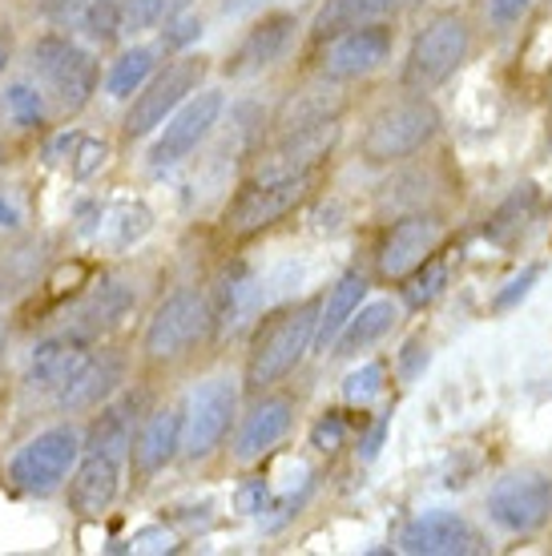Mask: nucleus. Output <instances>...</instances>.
<instances>
[{"instance_id": "603ef678", "label": "nucleus", "mask_w": 552, "mask_h": 556, "mask_svg": "<svg viewBox=\"0 0 552 556\" xmlns=\"http://www.w3.org/2000/svg\"><path fill=\"white\" fill-rule=\"evenodd\" d=\"M0 162H4V146H0Z\"/></svg>"}, {"instance_id": "2eb2a0df", "label": "nucleus", "mask_w": 552, "mask_h": 556, "mask_svg": "<svg viewBox=\"0 0 552 556\" xmlns=\"http://www.w3.org/2000/svg\"><path fill=\"white\" fill-rule=\"evenodd\" d=\"M122 468L125 459L113 452H97V447H81V459L70 476V508L85 520L110 513V504L117 501L122 488Z\"/></svg>"}, {"instance_id": "f3484780", "label": "nucleus", "mask_w": 552, "mask_h": 556, "mask_svg": "<svg viewBox=\"0 0 552 556\" xmlns=\"http://www.w3.org/2000/svg\"><path fill=\"white\" fill-rule=\"evenodd\" d=\"M181 435H186V407H158L141 419L138 435H134V472L141 480H153L166 472L181 452Z\"/></svg>"}, {"instance_id": "473e14b6", "label": "nucleus", "mask_w": 552, "mask_h": 556, "mask_svg": "<svg viewBox=\"0 0 552 556\" xmlns=\"http://www.w3.org/2000/svg\"><path fill=\"white\" fill-rule=\"evenodd\" d=\"M193 0H129L125 4V28L129 33H146V28H162L178 21Z\"/></svg>"}, {"instance_id": "ddd939ff", "label": "nucleus", "mask_w": 552, "mask_h": 556, "mask_svg": "<svg viewBox=\"0 0 552 556\" xmlns=\"http://www.w3.org/2000/svg\"><path fill=\"white\" fill-rule=\"evenodd\" d=\"M440 238H443V223L431 218V214H403V218H396V223L387 226L379 251H375L379 278L403 282L415 266H424L431 254L440 251Z\"/></svg>"}, {"instance_id": "f257e3e1", "label": "nucleus", "mask_w": 552, "mask_h": 556, "mask_svg": "<svg viewBox=\"0 0 552 556\" xmlns=\"http://www.w3.org/2000/svg\"><path fill=\"white\" fill-rule=\"evenodd\" d=\"M318 311H323V299H306V303L283 306L259 327L247 355V391L263 395L306 359V351L315 348Z\"/></svg>"}, {"instance_id": "cd10ccee", "label": "nucleus", "mask_w": 552, "mask_h": 556, "mask_svg": "<svg viewBox=\"0 0 552 556\" xmlns=\"http://www.w3.org/2000/svg\"><path fill=\"white\" fill-rule=\"evenodd\" d=\"M153 73H158V49L134 45V49H125L110 65V73H105V93L113 101H129L134 93H141V85L150 81Z\"/></svg>"}, {"instance_id": "72a5a7b5", "label": "nucleus", "mask_w": 552, "mask_h": 556, "mask_svg": "<svg viewBox=\"0 0 552 556\" xmlns=\"http://www.w3.org/2000/svg\"><path fill=\"white\" fill-rule=\"evenodd\" d=\"M4 110H9V117H13L16 126H41L45 122V93L37 89V85L28 81H16L4 89Z\"/></svg>"}, {"instance_id": "423d86ee", "label": "nucleus", "mask_w": 552, "mask_h": 556, "mask_svg": "<svg viewBox=\"0 0 552 556\" xmlns=\"http://www.w3.org/2000/svg\"><path fill=\"white\" fill-rule=\"evenodd\" d=\"M206 56H178L166 70H158L150 81L141 85V93L129 98L125 110V138H146L153 129H162L186 101L206 81Z\"/></svg>"}, {"instance_id": "49530a36", "label": "nucleus", "mask_w": 552, "mask_h": 556, "mask_svg": "<svg viewBox=\"0 0 552 556\" xmlns=\"http://www.w3.org/2000/svg\"><path fill=\"white\" fill-rule=\"evenodd\" d=\"M21 226V210L13 206V198L0 190V230H16Z\"/></svg>"}, {"instance_id": "3c124183", "label": "nucleus", "mask_w": 552, "mask_h": 556, "mask_svg": "<svg viewBox=\"0 0 552 556\" xmlns=\"http://www.w3.org/2000/svg\"><path fill=\"white\" fill-rule=\"evenodd\" d=\"M4 343H9V331H4V323H0V355H4Z\"/></svg>"}, {"instance_id": "7c9ffc66", "label": "nucleus", "mask_w": 552, "mask_h": 556, "mask_svg": "<svg viewBox=\"0 0 552 556\" xmlns=\"http://www.w3.org/2000/svg\"><path fill=\"white\" fill-rule=\"evenodd\" d=\"M443 287H448V263H443L440 254H431L428 263L415 266L412 275L403 278V303L419 311V306L436 303L443 294Z\"/></svg>"}, {"instance_id": "9d476101", "label": "nucleus", "mask_w": 552, "mask_h": 556, "mask_svg": "<svg viewBox=\"0 0 552 556\" xmlns=\"http://www.w3.org/2000/svg\"><path fill=\"white\" fill-rule=\"evenodd\" d=\"M238 419V383L230 376H210L186 400V435L181 452L190 459H206L222 447Z\"/></svg>"}, {"instance_id": "79ce46f5", "label": "nucleus", "mask_w": 552, "mask_h": 556, "mask_svg": "<svg viewBox=\"0 0 552 556\" xmlns=\"http://www.w3.org/2000/svg\"><path fill=\"white\" fill-rule=\"evenodd\" d=\"M125 548H134V553H170V548H178V541L166 529H141L125 541Z\"/></svg>"}, {"instance_id": "ea45409f", "label": "nucleus", "mask_w": 552, "mask_h": 556, "mask_svg": "<svg viewBox=\"0 0 552 556\" xmlns=\"http://www.w3.org/2000/svg\"><path fill=\"white\" fill-rule=\"evenodd\" d=\"M343 440H347V424L339 412H327V416L311 428V444H315L318 452H335V447H343Z\"/></svg>"}, {"instance_id": "2f4dec72", "label": "nucleus", "mask_w": 552, "mask_h": 556, "mask_svg": "<svg viewBox=\"0 0 552 556\" xmlns=\"http://www.w3.org/2000/svg\"><path fill=\"white\" fill-rule=\"evenodd\" d=\"M89 37L93 45H113L122 37L125 28V9L122 0H89V9H85L81 25H77Z\"/></svg>"}, {"instance_id": "bb28decb", "label": "nucleus", "mask_w": 552, "mask_h": 556, "mask_svg": "<svg viewBox=\"0 0 552 556\" xmlns=\"http://www.w3.org/2000/svg\"><path fill=\"white\" fill-rule=\"evenodd\" d=\"M134 400H122V404L101 407V416L89 424L85 431V447H97V452H113V456H129L134 452Z\"/></svg>"}, {"instance_id": "1a4fd4ad", "label": "nucleus", "mask_w": 552, "mask_h": 556, "mask_svg": "<svg viewBox=\"0 0 552 556\" xmlns=\"http://www.w3.org/2000/svg\"><path fill=\"white\" fill-rule=\"evenodd\" d=\"M488 520L509 536L540 532L552 520V476L544 472H509L488 488Z\"/></svg>"}, {"instance_id": "f03ea898", "label": "nucleus", "mask_w": 552, "mask_h": 556, "mask_svg": "<svg viewBox=\"0 0 552 556\" xmlns=\"http://www.w3.org/2000/svg\"><path fill=\"white\" fill-rule=\"evenodd\" d=\"M28 70L65 113L85 110L89 98L97 93V81H101L97 56L65 33H41L28 45Z\"/></svg>"}, {"instance_id": "c756f323", "label": "nucleus", "mask_w": 552, "mask_h": 556, "mask_svg": "<svg viewBox=\"0 0 552 556\" xmlns=\"http://www.w3.org/2000/svg\"><path fill=\"white\" fill-rule=\"evenodd\" d=\"M41 242L37 238H25L21 247L0 258V299H9V294H21L28 291L33 282H37V270H41Z\"/></svg>"}, {"instance_id": "a19ab883", "label": "nucleus", "mask_w": 552, "mask_h": 556, "mask_svg": "<svg viewBox=\"0 0 552 556\" xmlns=\"http://www.w3.org/2000/svg\"><path fill=\"white\" fill-rule=\"evenodd\" d=\"M202 37V21L198 16H178V21H170L166 33H162V49L166 53H178V49H186L190 41H198Z\"/></svg>"}, {"instance_id": "c85d7f7f", "label": "nucleus", "mask_w": 552, "mask_h": 556, "mask_svg": "<svg viewBox=\"0 0 552 556\" xmlns=\"http://www.w3.org/2000/svg\"><path fill=\"white\" fill-rule=\"evenodd\" d=\"M537 206H540L537 186L512 190V194L497 206V214L488 218V230H484V235L492 238V242H512V238H520L528 230V223L537 218Z\"/></svg>"}, {"instance_id": "c9c22d12", "label": "nucleus", "mask_w": 552, "mask_h": 556, "mask_svg": "<svg viewBox=\"0 0 552 556\" xmlns=\"http://www.w3.org/2000/svg\"><path fill=\"white\" fill-rule=\"evenodd\" d=\"M110 162V146L101 138H85V134H77V141H73V153H70V169L77 181H89L97 174V169Z\"/></svg>"}, {"instance_id": "4c0bfd02", "label": "nucleus", "mask_w": 552, "mask_h": 556, "mask_svg": "<svg viewBox=\"0 0 552 556\" xmlns=\"http://www.w3.org/2000/svg\"><path fill=\"white\" fill-rule=\"evenodd\" d=\"M528 9H532V0H484L488 25L497 28V33H509V28L520 25L528 16Z\"/></svg>"}, {"instance_id": "f8f14e48", "label": "nucleus", "mask_w": 552, "mask_h": 556, "mask_svg": "<svg viewBox=\"0 0 552 556\" xmlns=\"http://www.w3.org/2000/svg\"><path fill=\"white\" fill-rule=\"evenodd\" d=\"M400 553L407 556H476L488 553L484 532L472 525L468 516L448 513V508H431V513L412 516L396 536Z\"/></svg>"}, {"instance_id": "58836bf2", "label": "nucleus", "mask_w": 552, "mask_h": 556, "mask_svg": "<svg viewBox=\"0 0 552 556\" xmlns=\"http://www.w3.org/2000/svg\"><path fill=\"white\" fill-rule=\"evenodd\" d=\"M537 282H540V266H525V270H520V275L512 278L509 287H504V291L492 299V311H512V306L520 303V299H525V294L532 291Z\"/></svg>"}, {"instance_id": "6e6552de", "label": "nucleus", "mask_w": 552, "mask_h": 556, "mask_svg": "<svg viewBox=\"0 0 552 556\" xmlns=\"http://www.w3.org/2000/svg\"><path fill=\"white\" fill-rule=\"evenodd\" d=\"M206 331H214L210 299L202 291H193V287H178V291H170L158 303V311H153L150 327L141 334V355L150 363H174L193 343H202Z\"/></svg>"}, {"instance_id": "dca6fc26", "label": "nucleus", "mask_w": 552, "mask_h": 556, "mask_svg": "<svg viewBox=\"0 0 552 556\" xmlns=\"http://www.w3.org/2000/svg\"><path fill=\"white\" fill-rule=\"evenodd\" d=\"M294 28H299V21H294L290 13L263 16V21L250 28L242 41H238V49L230 53V61L222 65V73H226L230 81L259 77V73L271 70L278 56L290 49V41H294Z\"/></svg>"}, {"instance_id": "de8ad7c7", "label": "nucleus", "mask_w": 552, "mask_h": 556, "mask_svg": "<svg viewBox=\"0 0 552 556\" xmlns=\"http://www.w3.org/2000/svg\"><path fill=\"white\" fill-rule=\"evenodd\" d=\"M263 4H271V0H222V16H247Z\"/></svg>"}, {"instance_id": "393cba45", "label": "nucleus", "mask_w": 552, "mask_h": 556, "mask_svg": "<svg viewBox=\"0 0 552 556\" xmlns=\"http://www.w3.org/2000/svg\"><path fill=\"white\" fill-rule=\"evenodd\" d=\"M396 323H400V303H391V299H375V303L360 306V311L347 319V327L339 331V339H335L331 351L339 355V359H351V355L375 348L379 339H387Z\"/></svg>"}, {"instance_id": "f704fd0d", "label": "nucleus", "mask_w": 552, "mask_h": 556, "mask_svg": "<svg viewBox=\"0 0 552 556\" xmlns=\"http://www.w3.org/2000/svg\"><path fill=\"white\" fill-rule=\"evenodd\" d=\"M384 383H387L384 363H363V367H355V371L343 379V400L351 407H367L372 400L384 395Z\"/></svg>"}, {"instance_id": "b1692460", "label": "nucleus", "mask_w": 552, "mask_h": 556, "mask_svg": "<svg viewBox=\"0 0 552 556\" xmlns=\"http://www.w3.org/2000/svg\"><path fill=\"white\" fill-rule=\"evenodd\" d=\"M396 4H400V0H323L315 21H311V41L327 45V41H335L339 33H347V28L384 21L387 13H396Z\"/></svg>"}, {"instance_id": "8fccbe9b", "label": "nucleus", "mask_w": 552, "mask_h": 556, "mask_svg": "<svg viewBox=\"0 0 552 556\" xmlns=\"http://www.w3.org/2000/svg\"><path fill=\"white\" fill-rule=\"evenodd\" d=\"M9 70V41H4V37H0V73Z\"/></svg>"}, {"instance_id": "9b49d317", "label": "nucleus", "mask_w": 552, "mask_h": 556, "mask_svg": "<svg viewBox=\"0 0 552 556\" xmlns=\"http://www.w3.org/2000/svg\"><path fill=\"white\" fill-rule=\"evenodd\" d=\"M222 113H226V93H222V89L193 93V98L170 117L166 126H162L158 141L150 146V153H146L150 169H174V166H181L186 157H193V153L206 146L210 134L218 129Z\"/></svg>"}, {"instance_id": "a878e982", "label": "nucleus", "mask_w": 552, "mask_h": 556, "mask_svg": "<svg viewBox=\"0 0 552 556\" xmlns=\"http://www.w3.org/2000/svg\"><path fill=\"white\" fill-rule=\"evenodd\" d=\"M347 101L335 93V89H303L278 110L275 117V138L283 134H299V129H318V126H331L343 117Z\"/></svg>"}, {"instance_id": "20e7f679", "label": "nucleus", "mask_w": 552, "mask_h": 556, "mask_svg": "<svg viewBox=\"0 0 552 556\" xmlns=\"http://www.w3.org/2000/svg\"><path fill=\"white\" fill-rule=\"evenodd\" d=\"M311 186H315V169H287V174H263L259 169V178H250L230 198V206L222 210V230L230 238L263 235L266 226L287 218L290 210L303 202Z\"/></svg>"}, {"instance_id": "4468645a", "label": "nucleus", "mask_w": 552, "mask_h": 556, "mask_svg": "<svg viewBox=\"0 0 552 556\" xmlns=\"http://www.w3.org/2000/svg\"><path fill=\"white\" fill-rule=\"evenodd\" d=\"M396 49V28L387 21H372V25L347 28L335 41H327V56H323V73L331 81H360L372 77L391 61Z\"/></svg>"}, {"instance_id": "a211bd4d", "label": "nucleus", "mask_w": 552, "mask_h": 556, "mask_svg": "<svg viewBox=\"0 0 552 556\" xmlns=\"http://www.w3.org/2000/svg\"><path fill=\"white\" fill-rule=\"evenodd\" d=\"M290 424H294V400L290 395H263L238 424L235 459L238 464H259L266 452H275L287 440Z\"/></svg>"}, {"instance_id": "c03bdc74", "label": "nucleus", "mask_w": 552, "mask_h": 556, "mask_svg": "<svg viewBox=\"0 0 552 556\" xmlns=\"http://www.w3.org/2000/svg\"><path fill=\"white\" fill-rule=\"evenodd\" d=\"M428 367V343L424 339H412L407 348L400 351V371H403V379H415L419 371Z\"/></svg>"}, {"instance_id": "5701e85b", "label": "nucleus", "mask_w": 552, "mask_h": 556, "mask_svg": "<svg viewBox=\"0 0 552 556\" xmlns=\"http://www.w3.org/2000/svg\"><path fill=\"white\" fill-rule=\"evenodd\" d=\"M367 299V275L363 270H347V275L335 278V287L323 299V311H318V327H315V355H327L335 348L339 331L347 327V319L355 315Z\"/></svg>"}, {"instance_id": "37998d69", "label": "nucleus", "mask_w": 552, "mask_h": 556, "mask_svg": "<svg viewBox=\"0 0 552 556\" xmlns=\"http://www.w3.org/2000/svg\"><path fill=\"white\" fill-rule=\"evenodd\" d=\"M89 0H41V13L53 21V25H81Z\"/></svg>"}, {"instance_id": "7ed1b4c3", "label": "nucleus", "mask_w": 552, "mask_h": 556, "mask_svg": "<svg viewBox=\"0 0 552 556\" xmlns=\"http://www.w3.org/2000/svg\"><path fill=\"white\" fill-rule=\"evenodd\" d=\"M440 134V110L424 93L400 98L375 113L363 129L360 153L372 166H396L403 157H412Z\"/></svg>"}, {"instance_id": "6ab92c4d", "label": "nucleus", "mask_w": 552, "mask_h": 556, "mask_svg": "<svg viewBox=\"0 0 552 556\" xmlns=\"http://www.w3.org/2000/svg\"><path fill=\"white\" fill-rule=\"evenodd\" d=\"M89 355H93V343L81 339V334H73V331L49 334V339H41V343L33 348V355H28V383L57 395L65 383H73V379L81 376V367L89 363Z\"/></svg>"}, {"instance_id": "4be33fe9", "label": "nucleus", "mask_w": 552, "mask_h": 556, "mask_svg": "<svg viewBox=\"0 0 552 556\" xmlns=\"http://www.w3.org/2000/svg\"><path fill=\"white\" fill-rule=\"evenodd\" d=\"M122 383V355L113 351H93L89 363L81 367V376L57 391V407L61 412H85L97 407L101 400H110V391Z\"/></svg>"}, {"instance_id": "a18cd8bd", "label": "nucleus", "mask_w": 552, "mask_h": 556, "mask_svg": "<svg viewBox=\"0 0 552 556\" xmlns=\"http://www.w3.org/2000/svg\"><path fill=\"white\" fill-rule=\"evenodd\" d=\"M266 508V484L263 480H247L238 488V513H263Z\"/></svg>"}, {"instance_id": "39448f33", "label": "nucleus", "mask_w": 552, "mask_h": 556, "mask_svg": "<svg viewBox=\"0 0 552 556\" xmlns=\"http://www.w3.org/2000/svg\"><path fill=\"white\" fill-rule=\"evenodd\" d=\"M472 53V25L460 13L431 16L428 25L415 33L412 49L403 56L400 85L412 93H431L452 73L468 61Z\"/></svg>"}, {"instance_id": "09e8293b", "label": "nucleus", "mask_w": 552, "mask_h": 556, "mask_svg": "<svg viewBox=\"0 0 552 556\" xmlns=\"http://www.w3.org/2000/svg\"><path fill=\"white\" fill-rule=\"evenodd\" d=\"M384 431H387V419H379L372 428V435H367V444H363V459H375L379 456V444H384Z\"/></svg>"}, {"instance_id": "aec40b11", "label": "nucleus", "mask_w": 552, "mask_h": 556, "mask_svg": "<svg viewBox=\"0 0 552 556\" xmlns=\"http://www.w3.org/2000/svg\"><path fill=\"white\" fill-rule=\"evenodd\" d=\"M134 303H138L134 287H129V282H117V278H110V282L93 287L81 303L73 306L70 331L81 334V339H89V343H97L101 334H110L113 327H122L125 315L134 311Z\"/></svg>"}, {"instance_id": "e433bc0d", "label": "nucleus", "mask_w": 552, "mask_h": 556, "mask_svg": "<svg viewBox=\"0 0 552 556\" xmlns=\"http://www.w3.org/2000/svg\"><path fill=\"white\" fill-rule=\"evenodd\" d=\"M113 226H117V247H134L138 238L150 235V226H153V214L146 202H125L122 210H117V218H113Z\"/></svg>"}, {"instance_id": "0eeeda50", "label": "nucleus", "mask_w": 552, "mask_h": 556, "mask_svg": "<svg viewBox=\"0 0 552 556\" xmlns=\"http://www.w3.org/2000/svg\"><path fill=\"white\" fill-rule=\"evenodd\" d=\"M81 431L61 424V428L37 431L33 440L16 447L9 459V480L13 488L28 492V496H53L57 488L65 484L81 459Z\"/></svg>"}, {"instance_id": "412c9836", "label": "nucleus", "mask_w": 552, "mask_h": 556, "mask_svg": "<svg viewBox=\"0 0 552 556\" xmlns=\"http://www.w3.org/2000/svg\"><path fill=\"white\" fill-rule=\"evenodd\" d=\"M259 303V282L250 275L247 263H230L218 275L214 291H210V319H214V334L235 331L242 315H250Z\"/></svg>"}]
</instances>
